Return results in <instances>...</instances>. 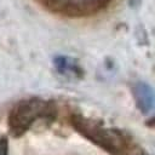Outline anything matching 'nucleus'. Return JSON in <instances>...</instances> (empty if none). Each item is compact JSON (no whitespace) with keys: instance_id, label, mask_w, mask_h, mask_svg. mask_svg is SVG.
Instances as JSON below:
<instances>
[{"instance_id":"1","label":"nucleus","mask_w":155,"mask_h":155,"mask_svg":"<svg viewBox=\"0 0 155 155\" xmlns=\"http://www.w3.org/2000/svg\"><path fill=\"white\" fill-rule=\"evenodd\" d=\"M70 122L80 134H82L85 138L101 147L109 154L126 155L127 140L120 131L105 127L101 122L80 114L71 115Z\"/></svg>"},{"instance_id":"2","label":"nucleus","mask_w":155,"mask_h":155,"mask_svg":"<svg viewBox=\"0 0 155 155\" xmlns=\"http://www.w3.org/2000/svg\"><path fill=\"white\" fill-rule=\"evenodd\" d=\"M57 110L52 102L41 98H28L18 102L8 113L7 125L12 136L24 134L38 120H53Z\"/></svg>"},{"instance_id":"3","label":"nucleus","mask_w":155,"mask_h":155,"mask_svg":"<svg viewBox=\"0 0 155 155\" xmlns=\"http://www.w3.org/2000/svg\"><path fill=\"white\" fill-rule=\"evenodd\" d=\"M133 94L139 110L145 115H153L155 113V93L153 88L144 84L138 82L133 87Z\"/></svg>"},{"instance_id":"4","label":"nucleus","mask_w":155,"mask_h":155,"mask_svg":"<svg viewBox=\"0 0 155 155\" xmlns=\"http://www.w3.org/2000/svg\"><path fill=\"white\" fill-rule=\"evenodd\" d=\"M54 64H56V68L58 69V71L62 74L75 75V76H79L81 74L79 65L73 59H70L68 57H57L54 59Z\"/></svg>"},{"instance_id":"5","label":"nucleus","mask_w":155,"mask_h":155,"mask_svg":"<svg viewBox=\"0 0 155 155\" xmlns=\"http://www.w3.org/2000/svg\"><path fill=\"white\" fill-rule=\"evenodd\" d=\"M0 155H8V142L6 137L0 138Z\"/></svg>"},{"instance_id":"6","label":"nucleus","mask_w":155,"mask_h":155,"mask_svg":"<svg viewBox=\"0 0 155 155\" xmlns=\"http://www.w3.org/2000/svg\"><path fill=\"white\" fill-rule=\"evenodd\" d=\"M138 155H150V154H148V153H140V154H138Z\"/></svg>"}]
</instances>
